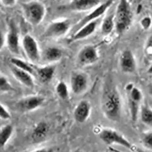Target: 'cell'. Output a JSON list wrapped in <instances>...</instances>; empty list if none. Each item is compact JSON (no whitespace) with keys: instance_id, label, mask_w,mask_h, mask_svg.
Wrapping results in <instances>:
<instances>
[{"instance_id":"1","label":"cell","mask_w":152,"mask_h":152,"mask_svg":"<svg viewBox=\"0 0 152 152\" xmlns=\"http://www.w3.org/2000/svg\"><path fill=\"white\" fill-rule=\"evenodd\" d=\"M101 108L107 118L118 122L121 116L122 100L119 92L112 83H105L101 97Z\"/></svg>"},{"instance_id":"2","label":"cell","mask_w":152,"mask_h":152,"mask_svg":"<svg viewBox=\"0 0 152 152\" xmlns=\"http://www.w3.org/2000/svg\"><path fill=\"white\" fill-rule=\"evenodd\" d=\"M132 18V12L128 0H119L115 14V30L118 34H122L129 29Z\"/></svg>"},{"instance_id":"3","label":"cell","mask_w":152,"mask_h":152,"mask_svg":"<svg viewBox=\"0 0 152 152\" xmlns=\"http://www.w3.org/2000/svg\"><path fill=\"white\" fill-rule=\"evenodd\" d=\"M22 10L25 19L34 26L39 25L46 15V7L44 4L37 0L23 3Z\"/></svg>"},{"instance_id":"4","label":"cell","mask_w":152,"mask_h":152,"mask_svg":"<svg viewBox=\"0 0 152 152\" xmlns=\"http://www.w3.org/2000/svg\"><path fill=\"white\" fill-rule=\"evenodd\" d=\"M71 21L65 19L50 23L45 30L42 38L44 39H56L64 36L69 31Z\"/></svg>"},{"instance_id":"5","label":"cell","mask_w":152,"mask_h":152,"mask_svg":"<svg viewBox=\"0 0 152 152\" xmlns=\"http://www.w3.org/2000/svg\"><path fill=\"white\" fill-rule=\"evenodd\" d=\"M99 137L107 145L118 144L129 150H132L133 147L131 142L122 134L113 129H103L99 134Z\"/></svg>"},{"instance_id":"6","label":"cell","mask_w":152,"mask_h":152,"mask_svg":"<svg viewBox=\"0 0 152 152\" xmlns=\"http://www.w3.org/2000/svg\"><path fill=\"white\" fill-rule=\"evenodd\" d=\"M115 1V0H107L105 3L100 4L99 6L94 8V10H92V11L90 12V13L84 17L79 22L76 24L72 30L73 34L77 32L87 23L96 20H98L99 17L105 13L107 10L112 6Z\"/></svg>"},{"instance_id":"7","label":"cell","mask_w":152,"mask_h":152,"mask_svg":"<svg viewBox=\"0 0 152 152\" xmlns=\"http://www.w3.org/2000/svg\"><path fill=\"white\" fill-rule=\"evenodd\" d=\"M22 45L24 53L32 63H37L41 58L39 45L34 38L28 34L23 39Z\"/></svg>"},{"instance_id":"8","label":"cell","mask_w":152,"mask_h":152,"mask_svg":"<svg viewBox=\"0 0 152 152\" xmlns=\"http://www.w3.org/2000/svg\"><path fill=\"white\" fill-rule=\"evenodd\" d=\"M99 58L97 47L96 45H87L83 47L78 54V61L82 65L93 64Z\"/></svg>"},{"instance_id":"9","label":"cell","mask_w":152,"mask_h":152,"mask_svg":"<svg viewBox=\"0 0 152 152\" xmlns=\"http://www.w3.org/2000/svg\"><path fill=\"white\" fill-rule=\"evenodd\" d=\"M71 87L72 91L76 95L83 93L88 86V76L81 72H74L71 75Z\"/></svg>"},{"instance_id":"10","label":"cell","mask_w":152,"mask_h":152,"mask_svg":"<svg viewBox=\"0 0 152 152\" xmlns=\"http://www.w3.org/2000/svg\"><path fill=\"white\" fill-rule=\"evenodd\" d=\"M17 28L14 21H10L6 36V43L9 51L14 54H20V40Z\"/></svg>"},{"instance_id":"11","label":"cell","mask_w":152,"mask_h":152,"mask_svg":"<svg viewBox=\"0 0 152 152\" xmlns=\"http://www.w3.org/2000/svg\"><path fill=\"white\" fill-rule=\"evenodd\" d=\"M119 66L122 72L133 73L136 69V61L133 53L129 49L122 53L119 57Z\"/></svg>"},{"instance_id":"12","label":"cell","mask_w":152,"mask_h":152,"mask_svg":"<svg viewBox=\"0 0 152 152\" xmlns=\"http://www.w3.org/2000/svg\"><path fill=\"white\" fill-rule=\"evenodd\" d=\"M44 100V98L40 96H29L20 100L17 103V106L22 111H31L41 107Z\"/></svg>"},{"instance_id":"13","label":"cell","mask_w":152,"mask_h":152,"mask_svg":"<svg viewBox=\"0 0 152 152\" xmlns=\"http://www.w3.org/2000/svg\"><path fill=\"white\" fill-rule=\"evenodd\" d=\"M101 0H72L66 8L77 12H84L94 9L100 4Z\"/></svg>"},{"instance_id":"14","label":"cell","mask_w":152,"mask_h":152,"mask_svg":"<svg viewBox=\"0 0 152 152\" xmlns=\"http://www.w3.org/2000/svg\"><path fill=\"white\" fill-rule=\"evenodd\" d=\"M91 107L90 103L86 100H82L76 106L74 111L75 120L79 123L82 124L86 121L90 117Z\"/></svg>"},{"instance_id":"15","label":"cell","mask_w":152,"mask_h":152,"mask_svg":"<svg viewBox=\"0 0 152 152\" xmlns=\"http://www.w3.org/2000/svg\"><path fill=\"white\" fill-rule=\"evenodd\" d=\"M98 21V20H96L85 24L79 30L73 34L70 39V42L81 40L91 35L96 30Z\"/></svg>"},{"instance_id":"16","label":"cell","mask_w":152,"mask_h":152,"mask_svg":"<svg viewBox=\"0 0 152 152\" xmlns=\"http://www.w3.org/2000/svg\"><path fill=\"white\" fill-rule=\"evenodd\" d=\"M10 70L14 77L24 86L29 88L34 87V82L32 74L14 65L11 67Z\"/></svg>"},{"instance_id":"17","label":"cell","mask_w":152,"mask_h":152,"mask_svg":"<svg viewBox=\"0 0 152 152\" xmlns=\"http://www.w3.org/2000/svg\"><path fill=\"white\" fill-rule=\"evenodd\" d=\"M56 68L54 66L47 65L43 67H35L34 76L40 82L47 83L51 80L54 77Z\"/></svg>"},{"instance_id":"18","label":"cell","mask_w":152,"mask_h":152,"mask_svg":"<svg viewBox=\"0 0 152 152\" xmlns=\"http://www.w3.org/2000/svg\"><path fill=\"white\" fill-rule=\"evenodd\" d=\"M49 131V126L47 123L40 122L37 124L32 133V139L34 142L40 143L46 140Z\"/></svg>"},{"instance_id":"19","label":"cell","mask_w":152,"mask_h":152,"mask_svg":"<svg viewBox=\"0 0 152 152\" xmlns=\"http://www.w3.org/2000/svg\"><path fill=\"white\" fill-rule=\"evenodd\" d=\"M63 56L62 50L55 46L46 48L42 53V59L46 63H54L60 60Z\"/></svg>"},{"instance_id":"20","label":"cell","mask_w":152,"mask_h":152,"mask_svg":"<svg viewBox=\"0 0 152 152\" xmlns=\"http://www.w3.org/2000/svg\"><path fill=\"white\" fill-rule=\"evenodd\" d=\"M114 28H115V15L111 14L104 20L101 25V32L103 35L107 36L113 32Z\"/></svg>"},{"instance_id":"21","label":"cell","mask_w":152,"mask_h":152,"mask_svg":"<svg viewBox=\"0 0 152 152\" xmlns=\"http://www.w3.org/2000/svg\"><path fill=\"white\" fill-rule=\"evenodd\" d=\"M13 126L10 124L5 125L1 129V132H0V147L1 148H3L6 145L13 133Z\"/></svg>"},{"instance_id":"22","label":"cell","mask_w":152,"mask_h":152,"mask_svg":"<svg viewBox=\"0 0 152 152\" xmlns=\"http://www.w3.org/2000/svg\"><path fill=\"white\" fill-rule=\"evenodd\" d=\"M140 117L142 123L152 126V108L144 105L140 108Z\"/></svg>"},{"instance_id":"23","label":"cell","mask_w":152,"mask_h":152,"mask_svg":"<svg viewBox=\"0 0 152 152\" xmlns=\"http://www.w3.org/2000/svg\"><path fill=\"white\" fill-rule=\"evenodd\" d=\"M10 62L12 63V65H14L24 71H26L31 74L34 75L35 66H33L32 64H29L28 63L25 62L24 61L17 58H12L10 60Z\"/></svg>"},{"instance_id":"24","label":"cell","mask_w":152,"mask_h":152,"mask_svg":"<svg viewBox=\"0 0 152 152\" xmlns=\"http://www.w3.org/2000/svg\"><path fill=\"white\" fill-rule=\"evenodd\" d=\"M56 93L58 96L61 99L65 100L68 97L69 92L68 86L64 82H60L56 86Z\"/></svg>"},{"instance_id":"25","label":"cell","mask_w":152,"mask_h":152,"mask_svg":"<svg viewBox=\"0 0 152 152\" xmlns=\"http://www.w3.org/2000/svg\"><path fill=\"white\" fill-rule=\"evenodd\" d=\"M129 92V98L131 99L132 100L135 101V102L141 103V101L143 98V95L141 90L139 89V88L133 86L132 88V89Z\"/></svg>"},{"instance_id":"26","label":"cell","mask_w":152,"mask_h":152,"mask_svg":"<svg viewBox=\"0 0 152 152\" xmlns=\"http://www.w3.org/2000/svg\"><path fill=\"white\" fill-rule=\"evenodd\" d=\"M141 142L144 147L152 151V131L147 132L143 134Z\"/></svg>"},{"instance_id":"27","label":"cell","mask_w":152,"mask_h":152,"mask_svg":"<svg viewBox=\"0 0 152 152\" xmlns=\"http://www.w3.org/2000/svg\"><path fill=\"white\" fill-rule=\"evenodd\" d=\"M0 88L1 92H9L13 90V87L10 84L7 77L4 75H1L0 77Z\"/></svg>"},{"instance_id":"28","label":"cell","mask_w":152,"mask_h":152,"mask_svg":"<svg viewBox=\"0 0 152 152\" xmlns=\"http://www.w3.org/2000/svg\"><path fill=\"white\" fill-rule=\"evenodd\" d=\"M145 55L149 60H152V35H151L147 40L145 46Z\"/></svg>"},{"instance_id":"29","label":"cell","mask_w":152,"mask_h":152,"mask_svg":"<svg viewBox=\"0 0 152 152\" xmlns=\"http://www.w3.org/2000/svg\"><path fill=\"white\" fill-rule=\"evenodd\" d=\"M140 24L142 29L144 30H148L152 25V19L149 16H145L143 17L141 21Z\"/></svg>"},{"instance_id":"30","label":"cell","mask_w":152,"mask_h":152,"mask_svg":"<svg viewBox=\"0 0 152 152\" xmlns=\"http://www.w3.org/2000/svg\"><path fill=\"white\" fill-rule=\"evenodd\" d=\"M0 117H1V119L4 120L9 119L11 117L8 110L1 104L0 105Z\"/></svg>"},{"instance_id":"31","label":"cell","mask_w":152,"mask_h":152,"mask_svg":"<svg viewBox=\"0 0 152 152\" xmlns=\"http://www.w3.org/2000/svg\"><path fill=\"white\" fill-rule=\"evenodd\" d=\"M17 0H1V3L5 7H10L15 6Z\"/></svg>"},{"instance_id":"32","label":"cell","mask_w":152,"mask_h":152,"mask_svg":"<svg viewBox=\"0 0 152 152\" xmlns=\"http://www.w3.org/2000/svg\"><path fill=\"white\" fill-rule=\"evenodd\" d=\"M5 41H6L5 37H4L3 34V32H2L1 30V34H0V48H1V49L3 48V45H4Z\"/></svg>"},{"instance_id":"33","label":"cell","mask_w":152,"mask_h":152,"mask_svg":"<svg viewBox=\"0 0 152 152\" xmlns=\"http://www.w3.org/2000/svg\"><path fill=\"white\" fill-rule=\"evenodd\" d=\"M35 151H40V152H42V151H53L52 150L50 149H48V148H44V149H40V150H37Z\"/></svg>"},{"instance_id":"34","label":"cell","mask_w":152,"mask_h":152,"mask_svg":"<svg viewBox=\"0 0 152 152\" xmlns=\"http://www.w3.org/2000/svg\"><path fill=\"white\" fill-rule=\"evenodd\" d=\"M147 72H148V74L152 75V64L149 66V68L147 70Z\"/></svg>"},{"instance_id":"35","label":"cell","mask_w":152,"mask_h":152,"mask_svg":"<svg viewBox=\"0 0 152 152\" xmlns=\"http://www.w3.org/2000/svg\"><path fill=\"white\" fill-rule=\"evenodd\" d=\"M149 94L152 97V86L151 88H150V89H149Z\"/></svg>"}]
</instances>
